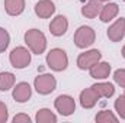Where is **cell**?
I'll use <instances>...</instances> for the list:
<instances>
[{"label":"cell","instance_id":"24","mask_svg":"<svg viewBox=\"0 0 125 123\" xmlns=\"http://www.w3.org/2000/svg\"><path fill=\"white\" fill-rule=\"evenodd\" d=\"M9 119V112H7V107L3 101H0V123H6Z\"/></svg>","mask_w":125,"mask_h":123},{"label":"cell","instance_id":"14","mask_svg":"<svg viewBox=\"0 0 125 123\" xmlns=\"http://www.w3.org/2000/svg\"><path fill=\"white\" fill-rule=\"evenodd\" d=\"M90 88L96 93V96H97L99 98H102V97L109 98V97H112L114 93H115V87H114V84H111V83H96V84H93Z\"/></svg>","mask_w":125,"mask_h":123},{"label":"cell","instance_id":"3","mask_svg":"<svg viewBox=\"0 0 125 123\" xmlns=\"http://www.w3.org/2000/svg\"><path fill=\"white\" fill-rule=\"evenodd\" d=\"M94 41H96V33H94L93 28H90V26L83 25L74 33V44L77 48H82V49L87 48V46L93 45Z\"/></svg>","mask_w":125,"mask_h":123},{"label":"cell","instance_id":"18","mask_svg":"<svg viewBox=\"0 0 125 123\" xmlns=\"http://www.w3.org/2000/svg\"><path fill=\"white\" fill-rule=\"evenodd\" d=\"M35 120H36V123H55L57 122V116L50 109H39L36 112Z\"/></svg>","mask_w":125,"mask_h":123},{"label":"cell","instance_id":"26","mask_svg":"<svg viewBox=\"0 0 125 123\" xmlns=\"http://www.w3.org/2000/svg\"><path fill=\"white\" fill-rule=\"evenodd\" d=\"M122 57H124V58H125V46H124V48H122Z\"/></svg>","mask_w":125,"mask_h":123},{"label":"cell","instance_id":"1","mask_svg":"<svg viewBox=\"0 0 125 123\" xmlns=\"http://www.w3.org/2000/svg\"><path fill=\"white\" fill-rule=\"evenodd\" d=\"M25 44L28 45V48L31 49L32 54H42L47 48V38L39 29H29L25 32Z\"/></svg>","mask_w":125,"mask_h":123},{"label":"cell","instance_id":"25","mask_svg":"<svg viewBox=\"0 0 125 123\" xmlns=\"http://www.w3.org/2000/svg\"><path fill=\"white\" fill-rule=\"evenodd\" d=\"M13 123H31V117L28 114H16L13 117Z\"/></svg>","mask_w":125,"mask_h":123},{"label":"cell","instance_id":"23","mask_svg":"<svg viewBox=\"0 0 125 123\" xmlns=\"http://www.w3.org/2000/svg\"><path fill=\"white\" fill-rule=\"evenodd\" d=\"M114 80L118 86L125 88V68H119L114 72Z\"/></svg>","mask_w":125,"mask_h":123},{"label":"cell","instance_id":"16","mask_svg":"<svg viewBox=\"0 0 125 123\" xmlns=\"http://www.w3.org/2000/svg\"><path fill=\"white\" fill-rule=\"evenodd\" d=\"M4 10L10 16H19L25 10V0H4Z\"/></svg>","mask_w":125,"mask_h":123},{"label":"cell","instance_id":"10","mask_svg":"<svg viewBox=\"0 0 125 123\" xmlns=\"http://www.w3.org/2000/svg\"><path fill=\"white\" fill-rule=\"evenodd\" d=\"M13 98L18 103H26L32 96V88L28 83H19L13 87V93H12Z\"/></svg>","mask_w":125,"mask_h":123},{"label":"cell","instance_id":"22","mask_svg":"<svg viewBox=\"0 0 125 123\" xmlns=\"http://www.w3.org/2000/svg\"><path fill=\"white\" fill-rule=\"evenodd\" d=\"M115 110L118 112V114H119L121 119H125V94L119 96L115 100Z\"/></svg>","mask_w":125,"mask_h":123},{"label":"cell","instance_id":"11","mask_svg":"<svg viewBox=\"0 0 125 123\" xmlns=\"http://www.w3.org/2000/svg\"><path fill=\"white\" fill-rule=\"evenodd\" d=\"M67 29H68V20H67V18L62 16V15L55 16V18L51 20V23H50V32H51V35H54V36H62V35L67 32Z\"/></svg>","mask_w":125,"mask_h":123},{"label":"cell","instance_id":"4","mask_svg":"<svg viewBox=\"0 0 125 123\" xmlns=\"http://www.w3.org/2000/svg\"><path fill=\"white\" fill-rule=\"evenodd\" d=\"M9 61L12 64V67L18 68V70H22V68H25L31 64V52H29V49H26L23 46H16L10 52Z\"/></svg>","mask_w":125,"mask_h":123},{"label":"cell","instance_id":"19","mask_svg":"<svg viewBox=\"0 0 125 123\" xmlns=\"http://www.w3.org/2000/svg\"><path fill=\"white\" fill-rule=\"evenodd\" d=\"M15 75L12 72H0V91H7L15 86Z\"/></svg>","mask_w":125,"mask_h":123},{"label":"cell","instance_id":"20","mask_svg":"<svg viewBox=\"0 0 125 123\" xmlns=\"http://www.w3.org/2000/svg\"><path fill=\"white\" fill-rule=\"evenodd\" d=\"M96 122L97 123H116L118 122V117L112 113V112H109V110H102V112H99L97 114H96Z\"/></svg>","mask_w":125,"mask_h":123},{"label":"cell","instance_id":"5","mask_svg":"<svg viewBox=\"0 0 125 123\" xmlns=\"http://www.w3.org/2000/svg\"><path fill=\"white\" fill-rule=\"evenodd\" d=\"M33 87L35 90L39 93V94H51V93L55 90L57 87V80L54 75L51 74H42V75H38L33 81Z\"/></svg>","mask_w":125,"mask_h":123},{"label":"cell","instance_id":"27","mask_svg":"<svg viewBox=\"0 0 125 123\" xmlns=\"http://www.w3.org/2000/svg\"><path fill=\"white\" fill-rule=\"evenodd\" d=\"M102 1H109V0H102Z\"/></svg>","mask_w":125,"mask_h":123},{"label":"cell","instance_id":"15","mask_svg":"<svg viewBox=\"0 0 125 123\" xmlns=\"http://www.w3.org/2000/svg\"><path fill=\"white\" fill-rule=\"evenodd\" d=\"M99 97L96 96V93L92 88H86L80 93V104L83 109H92L96 106Z\"/></svg>","mask_w":125,"mask_h":123},{"label":"cell","instance_id":"28","mask_svg":"<svg viewBox=\"0 0 125 123\" xmlns=\"http://www.w3.org/2000/svg\"><path fill=\"white\" fill-rule=\"evenodd\" d=\"M122 1H125V0H122Z\"/></svg>","mask_w":125,"mask_h":123},{"label":"cell","instance_id":"21","mask_svg":"<svg viewBox=\"0 0 125 123\" xmlns=\"http://www.w3.org/2000/svg\"><path fill=\"white\" fill-rule=\"evenodd\" d=\"M10 44V35L3 28H0V52H4Z\"/></svg>","mask_w":125,"mask_h":123},{"label":"cell","instance_id":"7","mask_svg":"<svg viewBox=\"0 0 125 123\" xmlns=\"http://www.w3.org/2000/svg\"><path fill=\"white\" fill-rule=\"evenodd\" d=\"M100 58H102L100 51H97V49L86 51V52H83V54L79 55V58H77V67L80 70H90L94 64H97V62L100 61Z\"/></svg>","mask_w":125,"mask_h":123},{"label":"cell","instance_id":"9","mask_svg":"<svg viewBox=\"0 0 125 123\" xmlns=\"http://www.w3.org/2000/svg\"><path fill=\"white\" fill-rule=\"evenodd\" d=\"M35 13L41 19H48L55 13V4L51 0H39L35 4Z\"/></svg>","mask_w":125,"mask_h":123},{"label":"cell","instance_id":"13","mask_svg":"<svg viewBox=\"0 0 125 123\" xmlns=\"http://www.w3.org/2000/svg\"><path fill=\"white\" fill-rule=\"evenodd\" d=\"M102 9V0H89L87 4L82 7V15L87 19H94Z\"/></svg>","mask_w":125,"mask_h":123},{"label":"cell","instance_id":"6","mask_svg":"<svg viewBox=\"0 0 125 123\" xmlns=\"http://www.w3.org/2000/svg\"><path fill=\"white\" fill-rule=\"evenodd\" d=\"M54 106L61 116H71L76 112V101L71 96H67V94L58 96L54 101Z\"/></svg>","mask_w":125,"mask_h":123},{"label":"cell","instance_id":"8","mask_svg":"<svg viewBox=\"0 0 125 123\" xmlns=\"http://www.w3.org/2000/svg\"><path fill=\"white\" fill-rule=\"evenodd\" d=\"M125 35V18H119L115 23H112L108 29V38L112 42H119L122 41Z\"/></svg>","mask_w":125,"mask_h":123},{"label":"cell","instance_id":"2","mask_svg":"<svg viewBox=\"0 0 125 123\" xmlns=\"http://www.w3.org/2000/svg\"><path fill=\"white\" fill-rule=\"evenodd\" d=\"M47 65L52 70V71H64L68 67V57L65 54V51H62L60 48H54L47 54Z\"/></svg>","mask_w":125,"mask_h":123},{"label":"cell","instance_id":"17","mask_svg":"<svg viewBox=\"0 0 125 123\" xmlns=\"http://www.w3.org/2000/svg\"><path fill=\"white\" fill-rule=\"evenodd\" d=\"M118 12H119V7H118L116 3H108V4L102 6V9H100V13H99L100 20L105 22V23L106 22H111L118 15Z\"/></svg>","mask_w":125,"mask_h":123},{"label":"cell","instance_id":"12","mask_svg":"<svg viewBox=\"0 0 125 123\" xmlns=\"http://www.w3.org/2000/svg\"><path fill=\"white\" fill-rule=\"evenodd\" d=\"M89 71H90V77L92 78L105 80L111 74V64L109 62H97V64H94Z\"/></svg>","mask_w":125,"mask_h":123}]
</instances>
